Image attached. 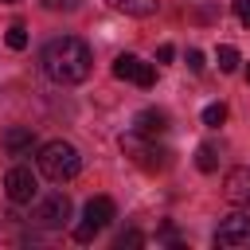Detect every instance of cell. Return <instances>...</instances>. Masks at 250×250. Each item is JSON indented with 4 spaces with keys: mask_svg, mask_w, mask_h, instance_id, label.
Masks as SVG:
<instances>
[{
    "mask_svg": "<svg viewBox=\"0 0 250 250\" xmlns=\"http://www.w3.org/2000/svg\"><path fill=\"white\" fill-rule=\"evenodd\" d=\"M39 62H43V74H47L51 82L74 86V82H82V78L90 74L94 55H90V47H86L78 35H55V39L43 47Z\"/></svg>",
    "mask_w": 250,
    "mask_h": 250,
    "instance_id": "obj_1",
    "label": "cell"
},
{
    "mask_svg": "<svg viewBox=\"0 0 250 250\" xmlns=\"http://www.w3.org/2000/svg\"><path fill=\"white\" fill-rule=\"evenodd\" d=\"M78 168H82V156H78V148H74L70 141H47V145L39 148V172H43L51 184L74 180Z\"/></svg>",
    "mask_w": 250,
    "mask_h": 250,
    "instance_id": "obj_2",
    "label": "cell"
},
{
    "mask_svg": "<svg viewBox=\"0 0 250 250\" xmlns=\"http://www.w3.org/2000/svg\"><path fill=\"white\" fill-rule=\"evenodd\" d=\"M121 148H125V156H133L145 172H164V168L172 164V152L160 148L156 137H145V133H137V129L121 137Z\"/></svg>",
    "mask_w": 250,
    "mask_h": 250,
    "instance_id": "obj_3",
    "label": "cell"
},
{
    "mask_svg": "<svg viewBox=\"0 0 250 250\" xmlns=\"http://www.w3.org/2000/svg\"><path fill=\"white\" fill-rule=\"evenodd\" d=\"M113 219H117L113 199H109V195H94V199H86V207H82V223L74 227V238H78V242H94V234L105 230Z\"/></svg>",
    "mask_w": 250,
    "mask_h": 250,
    "instance_id": "obj_4",
    "label": "cell"
},
{
    "mask_svg": "<svg viewBox=\"0 0 250 250\" xmlns=\"http://www.w3.org/2000/svg\"><path fill=\"white\" fill-rule=\"evenodd\" d=\"M66 219H70V195H66V191L43 195V199L35 203V211H31V223L43 227V230H59V227H66Z\"/></svg>",
    "mask_w": 250,
    "mask_h": 250,
    "instance_id": "obj_5",
    "label": "cell"
},
{
    "mask_svg": "<svg viewBox=\"0 0 250 250\" xmlns=\"http://www.w3.org/2000/svg\"><path fill=\"white\" fill-rule=\"evenodd\" d=\"M215 246H223V250H250V211H234V215H227L223 223H219V230H215Z\"/></svg>",
    "mask_w": 250,
    "mask_h": 250,
    "instance_id": "obj_6",
    "label": "cell"
},
{
    "mask_svg": "<svg viewBox=\"0 0 250 250\" xmlns=\"http://www.w3.org/2000/svg\"><path fill=\"white\" fill-rule=\"evenodd\" d=\"M35 172L27 168V164H16V168H8V176H4V195L12 199V203H31L35 199Z\"/></svg>",
    "mask_w": 250,
    "mask_h": 250,
    "instance_id": "obj_7",
    "label": "cell"
},
{
    "mask_svg": "<svg viewBox=\"0 0 250 250\" xmlns=\"http://www.w3.org/2000/svg\"><path fill=\"white\" fill-rule=\"evenodd\" d=\"M223 191H227V203H234V207L250 211V168H230V172H227Z\"/></svg>",
    "mask_w": 250,
    "mask_h": 250,
    "instance_id": "obj_8",
    "label": "cell"
},
{
    "mask_svg": "<svg viewBox=\"0 0 250 250\" xmlns=\"http://www.w3.org/2000/svg\"><path fill=\"white\" fill-rule=\"evenodd\" d=\"M133 129L145 133V137H160V133L168 129V113H164V109H141V113L133 117Z\"/></svg>",
    "mask_w": 250,
    "mask_h": 250,
    "instance_id": "obj_9",
    "label": "cell"
},
{
    "mask_svg": "<svg viewBox=\"0 0 250 250\" xmlns=\"http://www.w3.org/2000/svg\"><path fill=\"white\" fill-rule=\"evenodd\" d=\"M31 148H35V133H31V129L16 125V129L4 133V152H8V156H27Z\"/></svg>",
    "mask_w": 250,
    "mask_h": 250,
    "instance_id": "obj_10",
    "label": "cell"
},
{
    "mask_svg": "<svg viewBox=\"0 0 250 250\" xmlns=\"http://www.w3.org/2000/svg\"><path fill=\"white\" fill-rule=\"evenodd\" d=\"M113 12H125V16H152L156 12V0H105Z\"/></svg>",
    "mask_w": 250,
    "mask_h": 250,
    "instance_id": "obj_11",
    "label": "cell"
},
{
    "mask_svg": "<svg viewBox=\"0 0 250 250\" xmlns=\"http://www.w3.org/2000/svg\"><path fill=\"white\" fill-rule=\"evenodd\" d=\"M137 66H141V59H137V55H117V59H113V78L133 82V78H137Z\"/></svg>",
    "mask_w": 250,
    "mask_h": 250,
    "instance_id": "obj_12",
    "label": "cell"
},
{
    "mask_svg": "<svg viewBox=\"0 0 250 250\" xmlns=\"http://www.w3.org/2000/svg\"><path fill=\"white\" fill-rule=\"evenodd\" d=\"M223 121H227V105H223V102H211V105L203 109V125H207V129H219Z\"/></svg>",
    "mask_w": 250,
    "mask_h": 250,
    "instance_id": "obj_13",
    "label": "cell"
},
{
    "mask_svg": "<svg viewBox=\"0 0 250 250\" xmlns=\"http://www.w3.org/2000/svg\"><path fill=\"white\" fill-rule=\"evenodd\" d=\"M4 39H8V47H12V51H23V47H27V27H23V23H12Z\"/></svg>",
    "mask_w": 250,
    "mask_h": 250,
    "instance_id": "obj_14",
    "label": "cell"
},
{
    "mask_svg": "<svg viewBox=\"0 0 250 250\" xmlns=\"http://www.w3.org/2000/svg\"><path fill=\"white\" fill-rule=\"evenodd\" d=\"M219 70H223V74L238 70V51H234V47H219Z\"/></svg>",
    "mask_w": 250,
    "mask_h": 250,
    "instance_id": "obj_15",
    "label": "cell"
},
{
    "mask_svg": "<svg viewBox=\"0 0 250 250\" xmlns=\"http://www.w3.org/2000/svg\"><path fill=\"white\" fill-rule=\"evenodd\" d=\"M195 164H199V172H215V148L211 145H199V152H195Z\"/></svg>",
    "mask_w": 250,
    "mask_h": 250,
    "instance_id": "obj_16",
    "label": "cell"
},
{
    "mask_svg": "<svg viewBox=\"0 0 250 250\" xmlns=\"http://www.w3.org/2000/svg\"><path fill=\"white\" fill-rule=\"evenodd\" d=\"M133 82H137L141 90H148V86L156 82V70H152V62H141V66H137V78H133Z\"/></svg>",
    "mask_w": 250,
    "mask_h": 250,
    "instance_id": "obj_17",
    "label": "cell"
},
{
    "mask_svg": "<svg viewBox=\"0 0 250 250\" xmlns=\"http://www.w3.org/2000/svg\"><path fill=\"white\" fill-rule=\"evenodd\" d=\"M47 12H74L78 8V0H39Z\"/></svg>",
    "mask_w": 250,
    "mask_h": 250,
    "instance_id": "obj_18",
    "label": "cell"
},
{
    "mask_svg": "<svg viewBox=\"0 0 250 250\" xmlns=\"http://www.w3.org/2000/svg\"><path fill=\"white\" fill-rule=\"evenodd\" d=\"M141 242H145V234H141V230H125V234L117 238V246H121V250H125V246H141Z\"/></svg>",
    "mask_w": 250,
    "mask_h": 250,
    "instance_id": "obj_19",
    "label": "cell"
},
{
    "mask_svg": "<svg viewBox=\"0 0 250 250\" xmlns=\"http://www.w3.org/2000/svg\"><path fill=\"white\" fill-rule=\"evenodd\" d=\"M188 66H191V70L199 74V70L207 66V62H203V51H195V47H191V51H188Z\"/></svg>",
    "mask_w": 250,
    "mask_h": 250,
    "instance_id": "obj_20",
    "label": "cell"
},
{
    "mask_svg": "<svg viewBox=\"0 0 250 250\" xmlns=\"http://www.w3.org/2000/svg\"><path fill=\"white\" fill-rule=\"evenodd\" d=\"M234 16H238V20L250 27V0H234Z\"/></svg>",
    "mask_w": 250,
    "mask_h": 250,
    "instance_id": "obj_21",
    "label": "cell"
},
{
    "mask_svg": "<svg viewBox=\"0 0 250 250\" xmlns=\"http://www.w3.org/2000/svg\"><path fill=\"white\" fill-rule=\"evenodd\" d=\"M176 59V47L172 43H160V51H156V62H172Z\"/></svg>",
    "mask_w": 250,
    "mask_h": 250,
    "instance_id": "obj_22",
    "label": "cell"
},
{
    "mask_svg": "<svg viewBox=\"0 0 250 250\" xmlns=\"http://www.w3.org/2000/svg\"><path fill=\"white\" fill-rule=\"evenodd\" d=\"M246 82H250V66H246Z\"/></svg>",
    "mask_w": 250,
    "mask_h": 250,
    "instance_id": "obj_23",
    "label": "cell"
}]
</instances>
